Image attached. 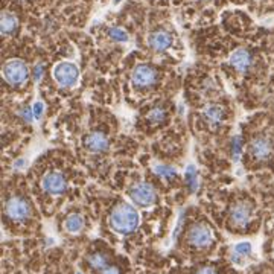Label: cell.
Returning a JSON list of instances; mask_svg holds the SVG:
<instances>
[{
	"label": "cell",
	"instance_id": "1",
	"mask_svg": "<svg viewBox=\"0 0 274 274\" xmlns=\"http://www.w3.org/2000/svg\"><path fill=\"white\" fill-rule=\"evenodd\" d=\"M108 223L113 231L119 234H130L139 227L140 215L133 204L121 203L113 209Z\"/></svg>",
	"mask_w": 274,
	"mask_h": 274
},
{
	"label": "cell",
	"instance_id": "2",
	"mask_svg": "<svg viewBox=\"0 0 274 274\" xmlns=\"http://www.w3.org/2000/svg\"><path fill=\"white\" fill-rule=\"evenodd\" d=\"M52 75L56 84L63 89H73L80 81V69L72 61H61L55 64Z\"/></svg>",
	"mask_w": 274,
	"mask_h": 274
},
{
	"label": "cell",
	"instance_id": "3",
	"mask_svg": "<svg viewBox=\"0 0 274 274\" xmlns=\"http://www.w3.org/2000/svg\"><path fill=\"white\" fill-rule=\"evenodd\" d=\"M128 195L131 203L139 207H151L157 201V193H155L154 187L145 182L133 184L128 190Z\"/></svg>",
	"mask_w": 274,
	"mask_h": 274
},
{
	"label": "cell",
	"instance_id": "4",
	"mask_svg": "<svg viewBox=\"0 0 274 274\" xmlns=\"http://www.w3.org/2000/svg\"><path fill=\"white\" fill-rule=\"evenodd\" d=\"M2 75H3V80L9 86L17 87V86H22L28 80L29 69L26 63L22 60H9L3 64Z\"/></svg>",
	"mask_w": 274,
	"mask_h": 274
},
{
	"label": "cell",
	"instance_id": "5",
	"mask_svg": "<svg viewBox=\"0 0 274 274\" xmlns=\"http://www.w3.org/2000/svg\"><path fill=\"white\" fill-rule=\"evenodd\" d=\"M31 206L22 197H12L5 204V215L6 218L15 223H22L31 218Z\"/></svg>",
	"mask_w": 274,
	"mask_h": 274
},
{
	"label": "cell",
	"instance_id": "6",
	"mask_svg": "<svg viewBox=\"0 0 274 274\" xmlns=\"http://www.w3.org/2000/svg\"><path fill=\"white\" fill-rule=\"evenodd\" d=\"M187 242L195 248H206L213 242V231L204 223H197L187 230Z\"/></svg>",
	"mask_w": 274,
	"mask_h": 274
},
{
	"label": "cell",
	"instance_id": "7",
	"mask_svg": "<svg viewBox=\"0 0 274 274\" xmlns=\"http://www.w3.org/2000/svg\"><path fill=\"white\" fill-rule=\"evenodd\" d=\"M131 83L136 89H149L157 83V72L149 64H139L133 70Z\"/></svg>",
	"mask_w": 274,
	"mask_h": 274
},
{
	"label": "cell",
	"instance_id": "8",
	"mask_svg": "<svg viewBox=\"0 0 274 274\" xmlns=\"http://www.w3.org/2000/svg\"><path fill=\"white\" fill-rule=\"evenodd\" d=\"M42 187L47 195H53V197H56V195H63L66 192L67 180L61 172L52 171V172H47L43 177Z\"/></svg>",
	"mask_w": 274,
	"mask_h": 274
},
{
	"label": "cell",
	"instance_id": "9",
	"mask_svg": "<svg viewBox=\"0 0 274 274\" xmlns=\"http://www.w3.org/2000/svg\"><path fill=\"white\" fill-rule=\"evenodd\" d=\"M253 218V207L247 201H238L230 210V223L234 227H247Z\"/></svg>",
	"mask_w": 274,
	"mask_h": 274
},
{
	"label": "cell",
	"instance_id": "10",
	"mask_svg": "<svg viewBox=\"0 0 274 274\" xmlns=\"http://www.w3.org/2000/svg\"><path fill=\"white\" fill-rule=\"evenodd\" d=\"M250 154L253 155V159L256 160H267L271 157L273 154V143L268 137L265 136H259V137H254V139L250 142Z\"/></svg>",
	"mask_w": 274,
	"mask_h": 274
},
{
	"label": "cell",
	"instance_id": "11",
	"mask_svg": "<svg viewBox=\"0 0 274 274\" xmlns=\"http://www.w3.org/2000/svg\"><path fill=\"white\" fill-rule=\"evenodd\" d=\"M172 43H174V38H172L171 32H168L165 29L154 31L148 37V45L155 52H165V50H168L172 46Z\"/></svg>",
	"mask_w": 274,
	"mask_h": 274
},
{
	"label": "cell",
	"instance_id": "12",
	"mask_svg": "<svg viewBox=\"0 0 274 274\" xmlns=\"http://www.w3.org/2000/svg\"><path fill=\"white\" fill-rule=\"evenodd\" d=\"M108 137L104 133L99 131H93L89 133L84 139V146L87 151L94 152V154H99V152H105L108 149Z\"/></svg>",
	"mask_w": 274,
	"mask_h": 274
},
{
	"label": "cell",
	"instance_id": "13",
	"mask_svg": "<svg viewBox=\"0 0 274 274\" xmlns=\"http://www.w3.org/2000/svg\"><path fill=\"white\" fill-rule=\"evenodd\" d=\"M253 253V245L248 241H242V242H236L231 247L230 251V261L234 265H244L245 261L251 256Z\"/></svg>",
	"mask_w": 274,
	"mask_h": 274
},
{
	"label": "cell",
	"instance_id": "14",
	"mask_svg": "<svg viewBox=\"0 0 274 274\" xmlns=\"http://www.w3.org/2000/svg\"><path fill=\"white\" fill-rule=\"evenodd\" d=\"M201 116H203V119L207 125L210 127H218L223 124L224 121V108L218 104H209L203 108L201 111Z\"/></svg>",
	"mask_w": 274,
	"mask_h": 274
},
{
	"label": "cell",
	"instance_id": "15",
	"mask_svg": "<svg viewBox=\"0 0 274 274\" xmlns=\"http://www.w3.org/2000/svg\"><path fill=\"white\" fill-rule=\"evenodd\" d=\"M230 64L236 69L238 72L244 73L251 66V55L245 49H236L230 55Z\"/></svg>",
	"mask_w": 274,
	"mask_h": 274
},
{
	"label": "cell",
	"instance_id": "16",
	"mask_svg": "<svg viewBox=\"0 0 274 274\" xmlns=\"http://www.w3.org/2000/svg\"><path fill=\"white\" fill-rule=\"evenodd\" d=\"M86 221L83 218V215L80 213H70L69 217L64 220V230L70 234H78L84 230Z\"/></svg>",
	"mask_w": 274,
	"mask_h": 274
},
{
	"label": "cell",
	"instance_id": "17",
	"mask_svg": "<svg viewBox=\"0 0 274 274\" xmlns=\"http://www.w3.org/2000/svg\"><path fill=\"white\" fill-rule=\"evenodd\" d=\"M184 182L186 186L189 187L190 192H197L200 187V175H198V169L193 165H187V168L184 169Z\"/></svg>",
	"mask_w": 274,
	"mask_h": 274
},
{
	"label": "cell",
	"instance_id": "18",
	"mask_svg": "<svg viewBox=\"0 0 274 274\" xmlns=\"http://www.w3.org/2000/svg\"><path fill=\"white\" fill-rule=\"evenodd\" d=\"M0 28H2L3 35H11L17 31L18 28V20L12 12H2V22H0Z\"/></svg>",
	"mask_w": 274,
	"mask_h": 274
},
{
	"label": "cell",
	"instance_id": "19",
	"mask_svg": "<svg viewBox=\"0 0 274 274\" xmlns=\"http://www.w3.org/2000/svg\"><path fill=\"white\" fill-rule=\"evenodd\" d=\"M152 172L163 180H172L177 177V169L172 165H166V163H154Z\"/></svg>",
	"mask_w": 274,
	"mask_h": 274
},
{
	"label": "cell",
	"instance_id": "20",
	"mask_svg": "<svg viewBox=\"0 0 274 274\" xmlns=\"http://www.w3.org/2000/svg\"><path fill=\"white\" fill-rule=\"evenodd\" d=\"M87 262L89 265L93 268V270H97V271H104L107 267H108V258L107 254L104 253H91L90 256L87 258Z\"/></svg>",
	"mask_w": 274,
	"mask_h": 274
},
{
	"label": "cell",
	"instance_id": "21",
	"mask_svg": "<svg viewBox=\"0 0 274 274\" xmlns=\"http://www.w3.org/2000/svg\"><path fill=\"white\" fill-rule=\"evenodd\" d=\"M108 37L111 38L113 42L116 43H127L130 40V35L125 29L119 28V26H114V28H110L108 31Z\"/></svg>",
	"mask_w": 274,
	"mask_h": 274
},
{
	"label": "cell",
	"instance_id": "22",
	"mask_svg": "<svg viewBox=\"0 0 274 274\" xmlns=\"http://www.w3.org/2000/svg\"><path fill=\"white\" fill-rule=\"evenodd\" d=\"M165 119H166V111L162 107H155L148 113V121L154 125H159V124L165 122Z\"/></svg>",
	"mask_w": 274,
	"mask_h": 274
},
{
	"label": "cell",
	"instance_id": "23",
	"mask_svg": "<svg viewBox=\"0 0 274 274\" xmlns=\"http://www.w3.org/2000/svg\"><path fill=\"white\" fill-rule=\"evenodd\" d=\"M242 155V139L239 136H234L231 139V157H233V162L238 163L239 159Z\"/></svg>",
	"mask_w": 274,
	"mask_h": 274
},
{
	"label": "cell",
	"instance_id": "24",
	"mask_svg": "<svg viewBox=\"0 0 274 274\" xmlns=\"http://www.w3.org/2000/svg\"><path fill=\"white\" fill-rule=\"evenodd\" d=\"M32 113H34L35 121H42L43 114H45V104L42 101H35V104L32 105Z\"/></svg>",
	"mask_w": 274,
	"mask_h": 274
},
{
	"label": "cell",
	"instance_id": "25",
	"mask_svg": "<svg viewBox=\"0 0 274 274\" xmlns=\"http://www.w3.org/2000/svg\"><path fill=\"white\" fill-rule=\"evenodd\" d=\"M18 114H20V117H22V119H23L26 124H32V122L35 121V117H34V113H32V108H31V107H23V108H20Z\"/></svg>",
	"mask_w": 274,
	"mask_h": 274
},
{
	"label": "cell",
	"instance_id": "26",
	"mask_svg": "<svg viewBox=\"0 0 274 274\" xmlns=\"http://www.w3.org/2000/svg\"><path fill=\"white\" fill-rule=\"evenodd\" d=\"M43 73H45V67L43 64H37L32 70V80L35 83H40L42 81V78H43Z\"/></svg>",
	"mask_w": 274,
	"mask_h": 274
},
{
	"label": "cell",
	"instance_id": "27",
	"mask_svg": "<svg viewBox=\"0 0 274 274\" xmlns=\"http://www.w3.org/2000/svg\"><path fill=\"white\" fill-rule=\"evenodd\" d=\"M102 274H121V271H119V268H117V267L108 265V267L102 271Z\"/></svg>",
	"mask_w": 274,
	"mask_h": 274
},
{
	"label": "cell",
	"instance_id": "28",
	"mask_svg": "<svg viewBox=\"0 0 274 274\" xmlns=\"http://www.w3.org/2000/svg\"><path fill=\"white\" fill-rule=\"evenodd\" d=\"M26 165H28V162H26L25 159H18V160L14 163V168H15V169H23Z\"/></svg>",
	"mask_w": 274,
	"mask_h": 274
},
{
	"label": "cell",
	"instance_id": "29",
	"mask_svg": "<svg viewBox=\"0 0 274 274\" xmlns=\"http://www.w3.org/2000/svg\"><path fill=\"white\" fill-rule=\"evenodd\" d=\"M197 274H218V273L215 271L212 267H206V268H201Z\"/></svg>",
	"mask_w": 274,
	"mask_h": 274
},
{
	"label": "cell",
	"instance_id": "30",
	"mask_svg": "<svg viewBox=\"0 0 274 274\" xmlns=\"http://www.w3.org/2000/svg\"><path fill=\"white\" fill-rule=\"evenodd\" d=\"M113 2H114V3L117 5V3H121V2H122V0H113Z\"/></svg>",
	"mask_w": 274,
	"mask_h": 274
},
{
	"label": "cell",
	"instance_id": "31",
	"mask_svg": "<svg viewBox=\"0 0 274 274\" xmlns=\"http://www.w3.org/2000/svg\"><path fill=\"white\" fill-rule=\"evenodd\" d=\"M76 274H83V273H80V271H78V273H76Z\"/></svg>",
	"mask_w": 274,
	"mask_h": 274
}]
</instances>
